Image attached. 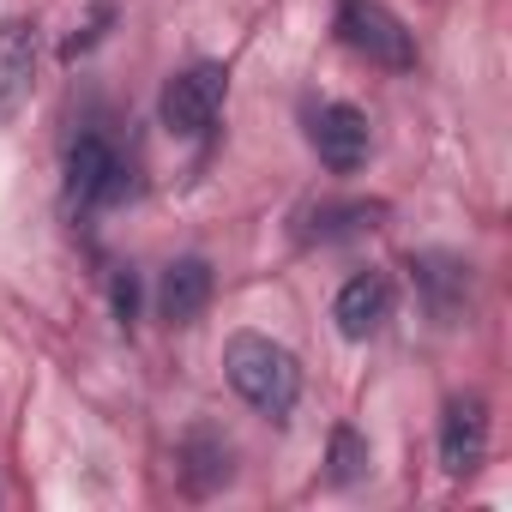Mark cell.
I'll use <instances>...</instances> for the list:
<instances>
[{
  "label": "cell",
  "instance_id": "cell-6",
  "mask_svg": "<svg viewBox=\"0 0 512 512\" xmlns=\"http://www.w3.org/2000/svg\"><path fill=\"white\" fill-rule=\"evenodd\" d=\"M482 452H488V404L476 392H464L440 416V464H446V476H470L482 464Z\"/></svg>",
  "mask_w": 512,
  "mask_h": 512
},
{
  "label": "cell",
  "instance_id": "cell-10",
  "mask_svg": "<svg viewBox=\"0 0 512 512\" xmlns=\"http://www.w3.org/2000/svg\"><path fill=\"white\" fill-rule=\"evenodd\" d=\"M205 308H211V266L187 253V260H175L163 272V284H157V314L169 326H193Z\"/></svg>",
  "mask_w": 512,
  "mask_h": 512
},
{
  "label": "cell",
  "instance_id": "cell-9",
  "mask_svg": "<svg viewBox=\"0 0 512 512\" xmlns=\"http://www.w3.org/2000/svg\"><path fill=\"white\" fill-rule=\"evenodd\" d=\"M410 278L428 302V314L440 326H458L464 320V302H470V266L452 260V253H422V260H410Z\"/></svg>",
  "mask_w": 512,
  "mask_h": 512
},
{
  "label": "cell",
  "instance_id": "cell-8",
  "mask_svg": "<svg viewBox=\"0 0 512 512\" xmlns=\"http://www.w3.org/2000/svg\"><path fill=\"white\" fill-rule=\"evenodd\" d=\"M37 85V25L7 19L0 25V121H13Z\"/></svg>",
  "mask_w": 512,
  "mask_h": 512
},
{
  "label": "cell",
  "instance_id": "cell-5",
  "mask_svg": "<svg viewBox=\"0 0 512 512\" xmlns=\"http://www.w3.org/2000/svg\"><path fill=\"white\" fill-rule=\"evenodd\" d=\"M308 139H314V151L332 175H356L368 163V145H374L368 115L356 103H320L314 121H308Z\"/></svg>",
  "mask_w": 512,
  "mask_h": 512
},
{
  "label": "cell",
  "instance_id": "cell-14",
  "mask_svg": "<svg viewBox=\"0 0 512 512\" xmlns=\"http://www.w3.org/2000/svg\"><path fill=\"white\" fill-rule=\"evenodd\" d=\"M115 320H133V308H139V278L133 272H115Z\"/></svg>",
  "mask_w": 512,
  "mask_h": 512
},
{
  "label": "cell",
  "instance_id": "cell-11",
  "mask_svg": "<svg viewBox=\"0 0 512 512\" xmlns=\"http://www.w3.org/2000/svg\"><path fill=\"white\" fill-rule=\"evenodd\" d=\"M380 217H386V205H374V199H350V205H320V211H314V235H320V241H338V235L374 229Z\"/></svg>",
  "mask_w": 512,
  "mask_h": 512
},
{
  "label": "cell",
  "instance_id": "cell-1",
  "mask_svg": "<svg viewBox=\"0 0 512 512\" xmlns=\"http://www.w3.org/2000/svg\"><path fill=\"white\" fill-rule=\"evenodd\" d=\"M223 374H229V386L241 392L247 410H260L272 422H284L302 398V362L284 344H272L266 332H235L223 344Z\"/></svg>",
  "mask_w": 512,
  "mask_h": 512
},
{
  "label": "cell",
  "instance_id": "cell-4",
  "mask_svg": "<svg viewBox=\"0 0 512 512\" xmlns=\"http://www.w3.org/2000/svg\"><path fill=\"white\" fill-rule=\"evenodd\" d=\"M121 193H127V163H121V151H115L103 133L73 139V151H67V199H73L79 211H103V205H115Z\"/></svg>",
  "mask_w": 512,
  "mask_h": 512
},
{
  "label": "cell",
  "instance_id": "cell-12",
  "mask_svg": "<svg viewBox=\"0 0 512 512\" xmlns=\"http://www.w3.org/2000/svg\"><path fill=\"white\" fill-rule=\"evenodd\" d=\"M326 464H332V482H338V488H350V482H362V476H368V464H374V458H368V440H362L356 428H332V458H326Z\"/></svg>",
  "mask_w": 512,
  "mask_h": 512
},
{
  "label": "cell",
  "instance_id": "cell-13",
  "mask_svg": "<svg viewBox=\"0 0 512 512\" xmlns=\"http://www.w3.org/2000/svg\"><path fill=\"white\" fill-rule=\"evenodd\" d=\"M187 458H193V464H187V482H193L199 494L217 488V482H229V446H211L205 434H193V440H187Z\"/></svg>",
  "mask_w": 512,
  "mask_h": 512
},
{
  "label": "cell",
  "instance_id": "cell-3",
  "mask_svg": "<svg viewBox=\"0 0 512 512\" xmlns=\"http://www.w3.org/2000/svg\"><path fill=\"white\" fill-rule=\"evenodd\" d=\"M223 97H229V73H223L217 61H199V67H187V73H175V79L163 85L157 115H163V127H169V133L199 139V133H211V121H217Z\"/></svg>",
  "mask_w": 512,
  "mask_h": 512
},
{
  "label": "cell",
  "instance_id": "cell-7",
  "mask_svg": "<svg viewBox=\"0 0 512 512\" xmlns=\"http://www.w3.org/2000/svg\"><path fill=\"white\" fill-rule=\"evenodd\" d=\"M332 320H338V332H344L350 344L374 338V332L392 320V278H386V272H356V278L338 290Z\"/></svg>",
  "mask_w": 512,
  "mask_h": 512
},
{
  "label": "cell",
  "instance_id": "cell-2",
  "mask_svg": "<svg viewBox=\"0 0 512 512\" xmlns=\"http://www.w3.org/2000/svg\"><path fill=\"white\" fill-rule=\"evenodd\" d=\"M338 37L374 67H392V73L416 67V37L404 31V19L392 7H380V0H344L338 7Z\"/></svg>",
  "mask_w": 512,
  "mask_h": 512
}]
</instances>
